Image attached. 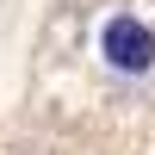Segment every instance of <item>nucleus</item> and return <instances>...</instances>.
I'll return each instance as SVG.
<instances>
[{"label": "nucleus", "instance_id": "nucleus-1", "mask_svg": "<svg viewBox=\"0 0 155 155\" xmlns=\"http://www.w3.org/2000/svg\"><path fill=\"white\" fill-rule=\"evenodd\" d=\"M99 44H106V62L118 74H149L155 68V31H149L143 19H112Z\"/></svg>", "mask_w": 155, "mask_h": 155}]
</instances>
